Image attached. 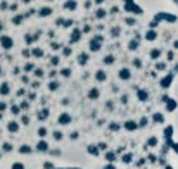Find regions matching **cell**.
Listing matches in <instances>:
<instances>
[{
  "label": "cell",
  "mask_w": 178,
  "mask_h": 169,
  "mask_svg": "<svg viewBox=\"0 0 178 169\" xmlns=\"http://www.w3.org/2000/svg\"><path fill=\"white\" fill-rule=\"evenodd\" d=\"M14 169H23V168H21V164H18V166H14Z\"/></svg>",
  "instance_id": "obj_1"
}]
</instances>
